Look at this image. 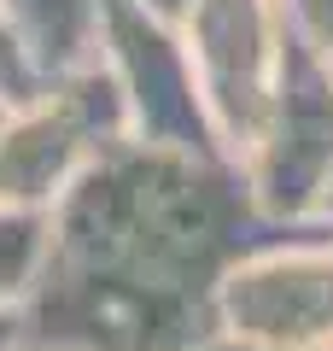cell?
Returning <instances> with one entry per match:
<instances>
[{"mask_svg": "<svg viewBox=\"0 0 333 351\" xmlns=\"http://www.w3.org/2000/svg\"><path fill=\"white\" fill-rule=\"evenodd\" d=\"M0 112H6V106H0Z\"/></svg>", "mask_w": 333, "mask_h": 351, "instance_id": "8fae6325", "label": "cell"}, {"mask_svg": "<svg viewBox=\"0 0 333 351\" xmlns=\"http://www.w3.org/2000/svg\"><path fill=\"white\" fill-rule=\"evenodd\" d=\"M41 82H47V76H41V64L29 59V47H24V36L12 29V18L0 12V106L29 100Z\"/></svg>", "mask_w": 333, "mask_h": 351, "instance_id": "52a82bcc", "label": "cell"}, {"mask_svg": "<svg viewBox=\"0 0 333 351\" xmlns=\"http://www.w3.org/2000/svg\"><path fill=\"white\" fill-rule=\"evenodd\" d=\"M41 246H47V217L12 211L0 205V311H18L41 269Z\"/></svg>", "mask_w": 333, "mask_h": 351, "instance_id": "8992f818", "label": "cell"}, {"mask_svg": "<svg viewBox=\"0 0 333 351\" xmlns=\"http://www.w3.org/2000/svg\"><path fill=\"white\" fill-rule=\"evenodd\" d=\"M286 36L293 24H286L281 0H193V12L182 18L199 106H205V123L228 164L251 152L263 117H269Z\"/></svg>", "mask_w": 333, "mask_h": 351, "instance_id": "277c9868", "label": "cell"}, {"mask_svg": "<svg viewBox=\"0 0 333 351\" xmlns=\"http://www.w3.org/2000/svg\"><path fill=\"white\" fill-rule=\"evenodd\" d=\"M281 223L258 211L240 164L117 141L47 211L24 339L53 351H210L228 263Z\"/></svg>", "mask_w": 333, "mask_h": 351, "instance_id": "6da1fadb", "label": "cell"}, {"mask_svg": "<svg viewBox=\"0 0 333 351\" xmlns=\"http://www.w3.org/2000/svg\"><path fill=\"white\" fill-rule=\"evenodd\" d=\"M99 64L111 71V82L129 106L135 141L222 158L217 135L205 123V106H199L182 24H164L135 0H99Z\"/></svg>", "mask_w": 333, "mask_h": 351, "instance_id": "5b68a950", "label": "cell"}, {"mask_svg": "<svg viewBox=\"0 0 333 351\" xmlns=\"http://www.w3.org/2000/svg\"><path fill=\"white\" fill-rule=\"evenodd\" d=\"M217 334L240 351H333V240L281 228L228 263Z\"/></svg>", "mask_w": 333, "mask_h": 351, "instance_id": "3957f363", "label": "cell"}, {"mask_svg": "<svg viewBox=\"0 0 333 351\" xmlns=\"http://www.w3.org/2000/svg\"><path fill=\"white\" fill-rule=\"evenodd\" d=\"M18 346H24V316L0 311V351H18Z\"/></svg>", "mask_w": 333, "mask_h": 351, "instance_id": "9c48e42d", "label": "cell"}, {"mask_svg": "<svg viewBox=\"0 0 333 351\" xmlns=\"http://www.w3.org/2000/svg\"><path fill=\"white\" fill-rule=\"evenodd\" d=\"M18 351H53V346H29V339H24V346H18ZM210 351H240V346H228V339H217V346H210Z\"/></svg>", "mask_w": 333, "mask_h": 351, "instance_id": "30bf717a", "label": "cell"}, {"mask_svg": "<svg viewBox=\"0 0 333 351\" xmlns=\"http://www.w3.org/2000/svg\"><path fill=\"white\" fill-rule=\"evenodd\" d=\"M129 135V106L99 59L47 76L0 112V205L47 217L76 176Z\"/></svg>", "mask_w": 333, "mask_h": 351, "instance_id": "7a4b0ae2", "label": "cell"}, {"mask_svg": "<svg viewBox=\"0 0 333 351\" xmlns=\"http://www.w3.org/2000/svg\"><path fill=\"white\" fill-rule=\"evenodd\" d=\"M135 6H147V12L164 18V24H182V18L193 12V0H135Z\"/></svg>", "mask_w": 333, "mask_h": 351, "instance_id": "ba28073f", "label": "cell"}]
</instances>
